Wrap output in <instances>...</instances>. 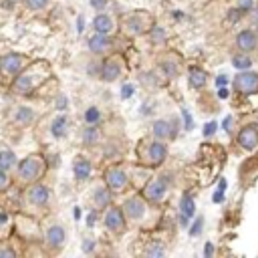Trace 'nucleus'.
I'll list each match as a JSON object with an SVG mask.
<instances>
[{"mask_svg": "<svg viewBox=\"0 0 258 258\" xmlns=\"http://www.w3.org/2000/svg\"><path fill=\"white\" fill-rule=\"evenodd\" d=\"M10 224H12V216L4 208H0V234H6L10 230Z\"/></svg>", "mask_w": 258, "mask_h": 258, "instance_id": "7c9ffc66", "label": "nucleus"}, {"mask_svg": "<svg viewBox=\"0 0 258 258\" xmlns=\"http://www.w3.org/2000/svg\"><path fill=\"white\" fill-rule=\"evenodd\" d=\"M93 174V164L87 156H83V153H77V156L73 158V176L79 184L87 182Z\"/></svg>", "mask_w": 258, "mask_h": 258, "instance_id": "6ab92c4d", "label": "nucleus"}, {"mask_svg": "<svg viewBox=\"0 0 258 258\" xmlns=\"http://www.w3.org/2000/svg\"><path fill=\"white\" fill-rule=\"evenodd\" d=\"M107 4H109V0H91V6L97 10V12H103L107 8Z\"/></svg>", "mask_w": 258, "mask_h": 258, "instance_id": "c9c22d12", "label": "nucleus"}, {"mask_svg": "<svg viewBox=\"0 0 258 258\" xmlns=\"http://www.w3.org/2000/svg\"><path fill=\"white\" fill-rule=\"evenodd\" d=\"M230 61H232V65H234L236 69H240V71H248V69H252V65H254L252 57H250L248 53H240V50H236Z\"/></svg>", "mask_w": 258, "mask_h": 258, "instance_id": "bb28decb", "label": "nucleus"}, {"mask_svg": "<svg viewBox=\"0 0 258 258\" xmlns=\"http://www.w3.org/2000/svg\"><path fill=\"white\" fill-rule=\"evenodd\" d=\"M141 254L143 256H164L166 254V246L160 240H149Z\"/></svg>", "mask_w": 258, "mask_h": 258, "instance_id": "cd10ccee", "label": "nucleus"}, {"mask_svg": "<svg viewBox=\"0 0 258 258\" xmlns=\"http://www.w3.org/2000/svg\"><path fill=\"white\" fill-rule=\"evenodd\" d=\"M16 252L12 248H0V256H14Z\"/></svg>", "mask_w": 258, "mask_h": 258, "instance_id": "e433bc0d", "label": "nucleus"}, {"mask_svg": "<svg viewBox=\"0 0 258 258\" xmlns=\"http://www.w3.org/2000/svg\"><path fill=\"white\" fill-rule=\"evenodd\" d=\"M10 186V172H4L2 168H0V194L6 192Z\"/></svg>", "mask_w": 258, "mask_h": 258, "instance_id": "473e14b6", "label": "nucleus"}, {"mask_svg": "<svg viewBox=\"0 0 258 258\" xmlns=\"http://www.w3.org/2000/svg\"><path fill=\"white\" fill-rule=\"evenodd\" d=\"M36 121V111L30 105H16L12 109V123L16 127H30Z\"/></svg>", "mask_w": 258, "mask_h": 258, "instance_id": "aec40b11", "label": "nucleus"}, {"mask_svg": "<svg viewBox=\"0 0 258 258\" xmlns=\"http://www.w3.org/2000/svg\"><path fill=\"white\" fill-rule=\"evenodd\" d=\"M125 73V61L119 57V55H109L105 61L101 63V69H99V79L103 83H115L121 79V75Z\"/></svg>", "mask_w": 258, "mask_h": 258, "instance_id": "9b49d317", "label": "nucleus"}, {"mask_svg": "<svg viewBox=\"0 0 258 258\" xmlns=\"http://www.w3.org/2000/svg\"><path fill=\"white\" fill-rule=\"evenodd\" d=\"M151 26H153V20H151V16H149L147 12H143V10L131 12V14H127L125 20H123V30H125L127 36H141V34L149 32Z\"/></svg>", "mask_w": 258, "mask_h": 258, "instance_id": "9d476101", "label": "nucleus"}, {"mask_svg": "<svg viewBox=\"0 0 258 258\" xmlns=\"http://www.w3.org/2000/svg\"><path fill=\"white\" fill-rule=\"evenodd\" d=\"M18 162L20 160L16 158V153L12 149H2L0 151V168H2L4 172H14Z\"/></svg>", "mask_w": 258, "mask_h": 258, "instance_id": "a878e982", "label": "nucleus"}, {"mask_svg": "<svg viewBox=\"0 0 258 258\" xmlns=\"http://www.w3.org/2000/svg\"><path fill=\"white\" fill-rule=\"evenodd\" d=\"M103 226H105V230L113 236H123L129 222L125 218V212L121 206H115L111 204L107 210H103Z\"/></svg>", "mask_w": 258, "mask_h": 258, "instance_id": "0eeeda50", "label": "nucleus"}, {"mask_svg": "<svg viewBox=\"0 0 258 258\" xmlns=\"http://www.w3.org/2000/svg\"><path fill=\"white\" fill-rule=\"evenodd\" d=\"M42 240H44V248H46L50 254L61 252V250L65 248V244H67V230H65V226H63L61 222L48 224V226L44 228Z\"/></svg>", "mask_w": 258, "mask_h": 258, "instance_id": "1a4fd4ad", "label": "nucleus"}, {"mask_svg": "<svg viewBox=\"0 0 258 258\" xmlns=\"http://www.w3.org/2000/svg\"><path fill=\"white\" fill-rule=\"evenodd\" d=\"M48 131L55 139H65L69 135V117L67 115H55L50 119V125H48Z\"/></svg>", "mask_w": 258, "mask_h": 258, "instance_id": "5701e85b", "label": "nucleus"}, {"mask_svg": "<svg viewBox=\"0 0 258 258\" xmlns=\"http://www.w3.org/2000/svg\"><path fill=\"white\" fill-rule=\"evenodd\" d=\"M48 170V164L42 156H38V153H32V156H26L24 160L18 162L16 170H14V178L20 186H30L34 182H40L44 178Z\"/></svg>", "mask_w": 258, "mask_h": 258, "instance_id": "20e7f679", "label": "nucleus"}, {"mask_svg": "<svg viewBox=\"0 0 258 258\" xmlns=\"http://www.w3.org/2000/svg\"><path fill=\"white\" fill-rule=\"evenodd\" d=\"M0 83H2V75H0Z\"/></svg>", "mask_w": 258, "mask_h": 258, "instance_id": "ea45409f", "label": "nucleus"}, {"mask_svg": "<svg viewBox=\"0 0 258 258\" xmlns=\"http://www.w3.org/2000/svg\"><path fill=\"white\" fill-rule=\"evenodd\" d=\"M89 200L93 204V208L95 210H107L109 206L113 204V192L109 190V186L105 182H97L91 186L89 190Z\"/></svg>", "mask_w": 258, "mask_h": 258, "instance_id": "2eb2a0df", "label": "nucleus"}, {"mask_svg": "<svg viewBox=\"0 0 258 258\" xmlns=\"http://www.w3.org/2000/svg\"><path fill=\"white\" fill-rule=\"evenodd\" d=\"M254 30H256V34H258V26H254Z\"/></svg>", "mask_w": 258, "mask_h": 258, "instance_id": "58836bf2", "label": "nucleus"}, {"mask_svg": "<svg viewBox=\"0 0 258 258\" xmlns=\"http://www.w3.org/2000/svg\"><path fill=\"white\" fill-rule=\"evenodd\" d=\"M250 16H252V22H254V26H258V8H252Z\"/></svg>", "mask_w": 258, "mask_h": 258, "instance_id": "4c0bfd02", "label": "nucleus"}, {"mask_svg": "<svg viewBox=\"0 0 258 258\" xmlns=\"http://www.w3.org/2000/svg\"><path fill=\"white\" fill-rule=\"evenodd\" d=\"M160 69L166 73L168 79H176V77L182 73V61L178 59V55L166 53V55L160 59Z\"/></svg>", "mask_w": 258, "mask_h": 258, "instance_id": "412c9836", "label": "nucleus"}, {"mask_svg": "<svg viewBox=\"0 0 258 258\" xmlns=\"http://www.w3.org/2000/svg\"><path fill=\"white\" fill-rule=\"evenodd\" d=\"M149 34H151V42H153V44H162V42L166 40V30H164L162 26H158V24L151 26Z\"/></svg>", "mask_w": 258, "mask_h": 258, "instance_id": "2f4dec72", "label": "nucleus"}, {"mask_svg": "<svg viewBox=\"0 0 258 258\" xmlns=\"http://www.w3.org/2000/svg\"><path fill=\"white\" fill-rule=\"evenodd\" d=\"M93 30L99 32V34H113V30H115V20H113V16L107 14L105 10L97 12L95 18H93Z\"/></svg>", "mask_w": 258, "mask_h": 258, "instance_id": "4be33fe9", "label": "nucleus"}, {"mask_svg": "<svg viewBox=\"0 0 258 258\" xmlns=\"http://www.w3.org/2000/svg\"><path fill=\"white\" fill-rule=\"evenodd\" d=\"M168 141H162L153 135H147L143 139H139V143L135 145V158L137 164L147 168V170H156L162 168L168 160Z\"/></svg>", "mask_w": 258, "mask_h": 258, "instance_id": "7ed1b4c3", "label": "nucleus"}, {"mask_svg": "<svg viewBox=\"0 0 258 258\" xmlns=\"http://www.w3.org/2000/svg\"><path fill=\"white\" fill-rule=\"evenodd\" d=\"M236 143L244 151H254L258 147V127L256 125H242L238 129Z\"/></svg>", "mask_w": 258, "mask_h": 258, "instance_id": "a211bd4d", "label": "nucleus"}, {"mask_svg": "<svg viewBox=\"0 0 258 258\" xmlns=\"http://www.w3.org/2000/svg\"><path fill=\"white\" fill-rule=\"evenodd\" d=\"M236 6H238L244 14H248V12H252V8H254V0H238Z\"/></svg>", "mask_w": 258, "mask_h": 258, "instance_id": "72a5a7b5", "label": "nucleus"}, {"mask_svg": "<svg viewBox=\"0 0 258 258\" xmlns=\"http://www.w3.org/2000/svg\"><path fill=\"white\" fill-rule=\"evenodd\" d=\"M53 75V69L46 61H36L32 65H26V69L16 75L10 83V91L18 97H26L30 93H34L46 79H50Z\"/></svg>", "mask_w": 258, "mask_h": 258, "instance_id": "f03ea898", "label": "nucleus"}, {"mask_svg": "<svg viewBox=\"0 0 258 258\" xmlns=\"http://www.w3.org/2000/svg\"><path fill=\"white\" fill-rule=\"evenodd\" d=\"M125 218L131 226L137 228H153L160 220L158 206H153L143 194H131L121 202Z\"/></svg>", "mask_w": 258, "mask_h": 258, "instance_id": "f257e3e1", "label": "nucleus"}, {"mask_svg": "<svg viewBox=\"0 0 258 258\" xmlns=\"http://www.w3.org/2000/svg\"><path fill=\"white\" fill-rule=\"evenodd\" d=\"M188 79H190L192 89H204L206 83H208V75H206V71H202L200 67H190L188 69Z\"/></svg>", "mask_w": 258, "mask_h": 258, "instance_id": "393cba45", "label": "nucleus"}, {"mask_svg": "<svg viewBox=\"0 0 258 258\" xmlns=\"http://www.w3.org/2000/svg\"><path fill=\"white\" fill-rule=\"evenodd\" d=\"M83 119H85V123H87V125H99V123H101V119H103V113H101V109H99V107L91 105V107H87V109H85Z\"/></svg>", "mask_w": 258, "mask_h": 258, "instance_id": "c85d7f7f", "label": "nucleus"}, {"mask_svg": "<svg viewBox=\"0 0 258 258\" xmlns=\"http://www.w3.org/2000/svg\"><path fill=\"white\" fill-rule=\"evenodd\" d=\"M170 190H172V180L168 174H160V176H153L149 178L143 188H141V194L153 204V206H162L168 196H170Z\"/></svg>", "mask_w": 258, "mask_h": 258, "instance_id": "423d86ee", "label": "nucleus"}, {"mask_svg": "<svg viewBox=\"0 0 258 258\" xmlns=\"http://www.w3.org/2000/svg\"><path fill=\"white\" fill-rule=\"evenodd\" d=\"M50 204V188L42 182H34L30 186H26L24 194H22V210L36 214L40 210H44Z\"/></svg>", "mask_w": 258, "mask_h": 258, "instance_id": "39448f33", "label": "nucleus"}, {"mask_svg": "<svg viewBox=\"0 0 258 258\" xmlns=\"http://www.w3.org/2000/svg\"><path fill=\"white\" fill-rule=\"evenodd\" d=\"M103 182L109 186V190L113 194H123L131 186V176L121 166H109V168H105V172H103Z\"/></svg>", "mask_w": 258, "mask_h": 258, "instance_id": "6e6552de", "label": "nucleus"}, {"mask_svg": "<svg viewBox=\"0 0 258 258\" xmlns=\"http://www.w3.org/2000/svg\"><path fill=\"white\" fill-rule=\"evenodd\" d=\"M242 14H244V12H242L238 6L232 8V10H228V22H234V24H236V22L242 18Z\"/></svg>", "mask_w": 258, "mask_h": 258, "instance_id": "f704fd0d", "label": "nucleus"}, {"mask_svg": "<svg viewBox=\"0 0 258 258\" xmlns=\"http://www.w3.org/2000/svg\"><path fill=\"white\" fill-rule=\"evenodd\" d=\"M22 4H24V8L30 10V12H42V10L48 8L50 0H22Z\"/></svg>", "mask_w": 258, "mask_h": 258, "instance_id": "c756f323", "label": "nucleus"}, {"mask_svg": "<svg viewBox=\"0 0 258 258\" xmlns=\"http://www.w3.org/2000/svg\"><path fill=\"white\" fill-rule=\"evenodd\" d=\"M87 48L95 57H109L115 53V40L111 34H99L95 32L93 36L87 38Z\"/></svg>", "mask_w": 258, "mask_h": 258, "instance_id": "4468645a", "label": "nucleus"}, {"mask_svg": "<svg viewBox=\"0 0 258 258\" xmlns=\"http://www.w3.org/2000/svg\"><path fill=\"white\" fill-rule=\"evenodd\" d=\"M178 133V125L172 119H156L149 127V135L158 137L162 141H172Z\"/></svg>", "mask_w": 258, "mask_h": 258, "instance_id": "f3484780", "label": "nucleus"}, {"mask_svg": "<svg viewBox=\"0 0 258 258\" xmlns=\"http://www.w3.org/2000/svg\"><path fill=\"white\" fill-rule=\"evenodd\" d=\"M232 91L244 97L258 95V73L256 71H240L232 79Z\"/></svg>", "mask_w": 258, "mask_h": 258, "instance_id": "ddd939ff", "label": "nucleus"}, {"mask_svg": "<svg viewBox=\"0 0 258 258\" xmlns=\"http://www.w3.org/2000/svg\"><path fill=\"white\" fill-rule=\"evenodd\" d=\"M101 139H103V135H101L99 125H87L81 133V141H83L85 147H95V145L101 143Z\"/></svg>", "mask_w": 258, "mask_h": 258, "instance_id": "b1692460", "label": "nucleus"}, {"mask_svg": "<svg viewBox=\"0 0 258 258\" xmlns=\"http://www.w3.org/2000/svg\"><path fill=\"white\" fill-rule=\"evenodd\" d=\"M28 59L20 53H6L0 57V75L2 79H14L16 75H20L26 69Z\"/></svg>", "mask_w": 258, "mask_h": 258, "instance_id": "f8f14e48", "label": "nucleus"}, {"mask_svg": "<svg viewBox=\"0 0 258 258\" xmlns=\"http://www.w3.org/2000/svg\"><path fill=\"white\" fill-rule=\"evenodd\" d=\"M234 46H236V50H240V53H248V55L256 53L258 50V34H256V30L254 28L238 30L236 36H234Z\"/></svg>", "mask_w": 258, "mask_h": 258, "instance_id": "dca6fc26", "label": "nucleus"}]
</instances>
